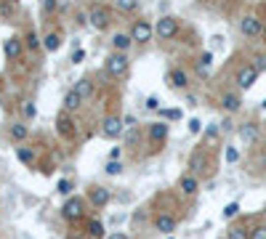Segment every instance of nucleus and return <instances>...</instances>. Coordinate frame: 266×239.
<instances>
[{"instance_id": "1", "label": "nucleus", "mask_w": 266, "mask_h": 239, "mask_svg": "<svg viewBox=\"0 0 266 239\" xmlns=\"http://www.w3.org/2000/svg\"><path fill=\"white\" fill-rule=\"evenodd\" d=\"M128 67H131V61H128L125 53H112L107 59V75L109 77H122L128 72Z\"/></svg>"}, {"instance_id": "2", "label": "nucleus", "mask_w": 266, "mask_h": 239, "mask_svg": "<svg viewBox=\"0 0 266 239\" xmlns=\"http://www.w3.org/2000/svg\"><path fill=\"white\" fill-rule=\"evenodd\" d=\"M61 215L67 218V221H80V218L86 215V202H83L80 197L67 199V202H64V208H61Z\"/></svg>"}, {"instance_id": "3", "label": "nucleus", "mask_w": 266, "mask_h": 239, "mask_svg": "<svg viewBox=\"0 0 266 239\" xmlns=\"http://www.w3.org/2000/svg\"><path fill=\"white\" fill-rule=\"evenodd\" d=\"M154 32H157L160 40H171V37L178 35V22L173 16H163L157 24H154Z\"/></svg>"}, {"instance_id": "4", "label": "nucleus", "mask_w": 266, "mask_h": 239, "mask_svg": "<svg viewBox=\"0 0 266 239\" xmlns=\"http://www.w3.org/2000/svg\"><path fill=\"white\" fill-rule=\"evenodd\" d=\"M88 19H90V27L93 29H107L109 22H112V14H109V8H104V5H93Z\"/></svg>"}, {"instance_id": "5", "label": "nucleus", "mask_w": 266, "mask_h": 239, "mask_svg": "<svg viewBox=\"0 0 266 239\" xmlns=\"http://www.w3.org/2000/svg\"><path fill=\"white\" fill-rule=\"evenodd\" d=\"M258 75H261V72H258V69L253 67V64H245V67L237 72V80H235V82H237V88H242V90L253 88V85H256V80H258Z\"/></svg>"}, {"instance_id": "6", "label": "nucleus", "mask_w": 266, "mask_h": 239, "mask_svg": "<svg viewBox=\"0 0 266 239\" xmlns=\"http://www.w3.org/2000/svg\"><path fill=\"white\" fill-rule=\"evenodd\" d=\"M120 133H122V117L120 114H109L101 122V135L104 138H120Z\"/></svg>"}, {"instance_id": "7", "label": "nucleus", "mask_w": 266, "mask_h": 239, "mask_svg": "<svg viewBox=\"0 0 266 239\" xmlns=\"http://www.w3.org/2000/svg\"><path fill=\"white\" fill-rule=\"evenodd\" d=\"M152 35H154V29H152V24H149V22H136L131 27V37L136 43H149V40H152Z\"/></svg>"}, {"instance_id": "8", "label": "nucleus", "mask_w": 266, "mask_h": 239, "mask_svg": "<svg viewBox=\"0 0 266 239\" xmlns=\"http://www.w3.org/2000/svg\"><path fill=\"white\" fill-rule=\"evenodd\" d=\"M239 29H242V35H248V37H258L264 32L261 22H258L256 16H245L242 22H239Z\"/></svg>"}, {"instance_id": "9", "label": "nucleus", "mask_w": 266, "mask_h": 239, "mask_svg": "<svg viewBox=\"0 0 266 239\" xmlns=\"http://www.w3.org/2000/svg\"><path fill=\"white\" fill-rule=\"evenodd\" d=\"M109 199H112V194H109L107 186H93V189H90V202H93L96 208H104V205H109Z\"/></svg>"}, {"instance_id": "10", "label": "nucleus", "mask_w": 266, "mask_h": 239, "mask_svg": "<svg viewBox=\"0 0 266 239\" xmlns=\"http://www.w3.org/2000/svg\"><path fill=\"white\" fill-rule=\"evenodd\" d=\"M154 229L157 231H163V234H173V231H176V218L173 215H157L154 218Z\"/></svg>"}, {"instance_id": "11", "label": "nucleus", "mask_w": 266, "mask_h": 239, "mask_svg": "<svg viewBox=\"0 0 266 239\" xmlns=\"http://www.w3.org/2000/svg\"><path fill=\"white\" fill-rule=\"evenodd\" d=\"M149 138H152L154 144H163V141L168 138V125H165L163 120L154 122V125H149Z\"/></svg>"}, {"instance_id": "12", "label": "nucleus", "mask_w": 266, "mask_h": 239, "mask_svg": "<svg viewBox=\"0 0 266 239\" xmlns=\"http://www.w3.org/2000/svg\"><path fill=\"white\" fill-rule=\"evenodd\" d=\"M239 138H242L245 144H253V141H258V125H253V122H245V125L239 128Z\"/></svg>"}, {"instance_id": "13", "label": "nucleus", "mask_w": 266, "mask_h": 239, "mask_svg": "<svg viewBox=\"0 0 266 239\" xmlns=\"http://www.w3.org/2000/svg\"><path fill=\"white\" fill-rule=\"evenodd\" d=\"M5 53H8V59H19L22 56V37H8L5 40Z\"/></svg>"}, {"instance_id": "14", "label": "nucleus", "mask_w": 266, "mask_h": 239, "mask_svg": "<svg viewBox=\"0 0 266 239\" xmlns=\"http://www.w3.org/2000/svg\"><path fill=\"white\" fill-rule=\"evenodd\" d=\"M43 45H45V51L56 53V51L61 48V35H59V32H48V35L43 37Z\"/></svg>"}, {"instance_id": "15", "label": "nucleus", "mask_w": 266, "mask_h": 239, "mask_svg": "<svg viewBox=\"0 0 266 239\" xmlns=\"http://www.w3.org/2000/svg\"><path fill=\"white\" fill-rule=\"evenodd\" d=\"M221 106L226 109V112H237V109L242 106V99H239L237 93H224V99H221Z\"/></svg>"}, {"instance_id": "16", "label": "nucleus", "mask_w": 266, "mask_h": 239, "mask_svg": "<svg viewBox=\"0 0 266 239\" xmlns=\"http://www.w3.org/2000/svg\"><path fill=\"white\" fill-rule=\"evenodd\" d=\"M131 43H133V37L131 35H122V32H118V35L112 37V45H115V51H118V53L128 51V48H131Z\"/></svg>"}, {"instance_id": "17", "label": "nucleus", "mask_w": 266, "mask_h": 239, "mask_svg": "<svg viewBox=\"0 0 266 239\" xmlns=\"http://www.w3.org/2000/svg\"><path fill=\"white\" fill-rule=\"evenodd\" d=\"M80 104H83V99H80V93H77L75 88L64 96V112H72V109H77Z\"/></svg>"}, {"instance_id": "18", "label": "nucleus", "mask_w": 266, "mask_h": 239, "mask_svg": "<svg viewBox=\"0 0 266 239\" xmlns=\"http://www.w3.org/2000/svg\"><path fill=\"white\" fill-rule=\"evenodd\" d=\"M197 189H200V184H197V178L194 176H184L181 178V191H184V194H197Z\"/></svg>"}, {"instance_id": "19", "label": "nucleus", "mask_w": 266, "mask_h": 239, "mask_svg": "<svg viewBox=\"0 0 266 239\" xmlns=\"http://www.w3.org/2000/svg\"><path fill=\"white\" fill-rule=\"evenodd\" d=\"M168 80H171L173 88H186V80H189V77H186L184 69H173V72L168 75Z\"/></svg>"}, {"instance_id": "20", "label": "nucleus", "mask_w": 266, "mask_h": 239, "mask_svg": "<svg viewBox=\"0 0 266 239\" xmlns=\"http://www.w3.org/2000/svg\"><path fill=\"white\" fill-rule=\"evenodd\" d=\"M75 90L80 93V99H90V96H93V82H90V80H77Z\"/></svg>"}, {"instance_id": "21", "label": "nucleus", "mask_w": 266, "mask_h": 239, "mask_svg": "<svg viewBox=\"0 0 266 239\" xmlns=\"http://www.w3.org/2000/svg\"><path fill=\"white\" fill-rule=\"evenodd\" d=\"M8 133H11V138H14V141H24L30 131H27V125H22V122H14V125L8 128Z\"/></svg>"}, {"instance_id": "22", "label": "nucleus", "mask_w": 266, "mask_h": 239, "mask_svg": "<svg viewBox=\"0 0 266 239\" xmlns=\"http://www.w3.org/2000/svg\"><path fill=\"white\" fill-rule=\"evenodd\" d=\"M59 133L64 135V138H69V135L75 133V128H72V120H69L67 114H61V117H59Z\"/></svg>"}, {"instance_id": "23", "label": "nucleus", "mask_w": 266, "mask_h": 239, "mask_svg": "<svg viewBox=\"0 0 266 239\" xmlns=\"http://www.w3.org/2000/svg\"><path fill=\"white\" fill-rule=\"evenodd\" d=\"M88 237L90 239H104V223L101 221H90L88 223Z\"/></svg>"}, {"instance_id": "24", "label": "nucleus", "mask_w": 266, "mask_h": 239, "mask_svg": "<svg viewBox=\"0 0 266 239\" xmlns=\"http://www.w3.org/2000/svg\"><path fill=\"white\" fill-rule=\"evenodd\" d=\"M210 61H213V53H210V51H205V53L200 56V61H197V72L200 75L207 72V69H210Z\"/></svg>"}, {"instance_id": "25", "label": "nucleus", "mask_w": 266, "mask_h": 239, "mask_svg": "<svg viewBox=\"0 0 266 239\" xmlns=\"http://www.w3.org/2000/svg\"><path fill=\"white\" fill-rule=\"evenodd\" d=\"M229 239H250V231H245L242 226H232V229H229Z\"/></svg>"}, {"instance_id": "26", "label": "nucleus", "mask_w": 266, "mask_h": 239, "mask_svg": "<svg viewBox=\"0 0 266 239\" xmlns=\"http://www.w3.org/2000/svg\"><path fill=\"white\" fill-rule=\"evenodd\" d=\"M104 170H107V176H120V173H122V165H120V159H109Z\"/></svg>"}, {"instance_id": "27", "label": "nucleus", "mask_w": 266, "mask_h": 239, "mask_svg": "<svg viewBox=\"0 0 266 239\" xmlns=\"http://www.w3.org/2000/svg\"><path fill=\"white\" fill-rule=\"evenodd\" d=\"M218 141V125H207V131H205V144H216Z\"/></svg>"}, {"instance_id": "28", "label": "nucleus", "mask_w": 266, "mask_h": 239, "mask_svg": "<svg viewBox=\"0 0 266 239\" xmlns=\"http://www.w3.org/2000/svg\"><path fill=\"white\" fill-rule=\"evenodd\" d=\"M24 40H27V48H30V51H37V48H40V37H37L35 32H30Z\"/></svg>"}, {"instance_id": "29", "label": "nucleus", "mask_w": 266, "mask_h": 239, "mask_svg": "<svg viewBox=\"0 0 266 239\" xmlns=\"http://www.w3.org/2000/svg\"><path fill=\"white\" fill-rule=\"evenodd\" d=\"M22 112H24V117H30V120H35V114H37V106L32 104V101H24V106H22Z\"/></svg>"}, {"instance_id": "30", "label": "nucleus", "mask_w": 266, "mask_h": 239, "mask_svg": "<svg viewBox=\"0 0 266 239\" xmlns=\"http://www.w3.org/2000/svg\"><path fill=\"white\" fill-rule=\"evenodd\" d=\"M139 5V0H118V8L120 11H133Z\"/></svg>"}, {"instance_id": "31", "label": "nucleus", "mask_w": 266, "mask_h": 239, "mask_svg": "<svg viewBox=\"0 0 266 239\" xmlns=\"http://www.w3.org/2000/svg\"><path fill=\"white\" fill-rule=\"evenodd\" d=\"M237 212H239V205L232 202V205H226V208H224V218H235Z\"/></svg>"}, {"instance_id": "32", "label": "nucleus", "mask_w": 266, "mask_h": 239, "mask_svg": "<svg viewBox=\"0 0 266 239\" xmlns=\"http://www.w3.org/2000/svg\"><path fill=\"white\" fill-rule=\"evenodd\" d=\"M56 8H59V0H43V11H45V14H54Z\"/></svg>"}, {"instance_id": "33", "label": "nucleus", "mask_w": 266, "mask_h": 239, "mask_svg": "<svg viewBox=\"0 0 266 239\" xmlns=\"http://www.w3.org/2000/svg\"><path fill=\"white\" fill-rule=\"evenodd\" d=\"M237 159H239V152L235 146H226V162H237Z\"/></svg>"}, {"instance_id": "34", "label": "nucleus", "mask_w": 266, "mask_h": 239, "mask_svg": "<svg viewBox=\"0 0 266 239\" xmlns=\"http://www.w3.org/2000/svg\"><path fill=\"white\" fill-rule=\"evenodd\" d=\"M160 114H163L165 120H176V117H181L178 109H160Z\"/></svg>"}, {"instance_id": "35", "label": "nucleus", "mask_w": 266, "mask_h": 239, "mask_svg": "<svg viewBox=\"0 0 266 239\" xmlns=\"http://www.w3.org/2000/svg\"><path fill=\"white\" fill-rule=\"evenodd\" d=\"M250 239H266V226H256L250 231Z\"/></svg>"}, {"instance_id": "36", "label": "nucleus", "mask_w": 266, "mask_h": 239, "mask_svg": "<svg viewBox=\"0 0 266 239\" xmlns=\"http://www.w3.org/2000/svg\"><path fill=\"white\" fill-rule=\"evenodd\" d=\"M19 159H22V162H27V165H32V152L30 149H19Z\"/></svg>"}, {"instance_id": "37", "label": "nucleus", "mask_w": 266, "mask_h": 239, "mask_svg": "<svg viewBox=\"0 0 266 239\" xmlns=\"http://www.w3.org/2000/svg\"><path fill=\"white\" fill-rule=\"evenodd\" d=\"M59 191H61V194H69V191H72V184H69L67 178L59 181Z\"/></svg>"}, {"instance_id": "38", "label": "nucleus", "mask_w": 266, "mask_h": 239, "mask_svg": "<svg viewBox=\"0 0 266 239\" xmlns=\"http://www.w3.org/2000/svg\"><path fill=\"white\" fill-rule=\"evenodd\" d=\"M253 67H256L258 72H264L266 69V56H256V64H253Z\"/></svg>"}, {"instance_id": "39", "label": "nucleus", "mask_w": 266, "mask_h": 239, "mask_svg": "<svg viewBox=\"0 0 266 239\" xmlns=\"http://www.w3.org/2000/svg\"><path fill=\"white\" fill-rule=\"evenodd\" d=\"M83 59H86V51H83V48H77L75 53H72V61H75V64H80Z\"/></svg>"}, {"instance_id": "40", "label": "nucleus", "mask_w": 266, "mask_h": 239, "mask_svg": "<svg viewBox=\"0 0 266 239\" xmlns=\"http://www.w3.org/2000/svg\"><path fill=\"white\" fill-rule=\"evenodd\" d=\"M189 131L192 133H200V131H203V122H200V120H189Z\"/></svg>"}, {"instance_id": "41", "label": "nucleus", "mask_w": 266, "mask_h": 239, "mask_svg": "<svg viewBox=\"0 0 266 239\" xmlns=\"http://www.w3.org/2000/svg\"><path fill=\"white\" fill-rule=\"evenodd\" d=\"M109 239H128V237L122 234V231H115V234H109Z\"/></svg>"}, {"instance_id": "42", "label": "nucleus", "mask_w": 266, "mask_h": 239, "mask_svg": "<svg viewBox=\"0 0 266 239\" xmlns=\"http://www.w3.org/2000/svg\"><path fill=\"white\" fill-rule=\"evenodd\" d=\"M147 106H149V109H157L160 104H157V99H149V101H147Z\"/></svg>"}, {"instance_id": "43", "label": "nucleus", "mask_w": 266, "mask_h": 239, "mask_svg": "<svg viewBox=\"0 0 266 239\" xmlns=\"http://www.w3.org/2000/svg\"><path fill=\"white\" fill-rule=\"evenodd\" d=\"M261 109H266V99H264V101H261Z\"/></svg>"}, {"instance_id": "44", "label": "nucleus", "mask_w": 266, "mask_h": 239, "mask_svg": "<svg viewBox=\"0 0 266 239\" xmlns=\"http://www.w3.org/2000/svg\"><path fill=\"white\" fill-rule=\"evenodd\" d=\"M264 167H266V154H264Z\"/></svg>"}, {"instance_id": "45", "label": "nucleus", "mask_w": 266, "mask_h": 239, "mask_svg": "<svg viewBox=\"0 0 266 239\" xmlns=\"http://www.w3.org/2000/svg\"><path fill=\"white\" fill-rule=\"evenodd\" d=\"M264 212H266V208H264Z\"/></svg>"}]
</instances>
